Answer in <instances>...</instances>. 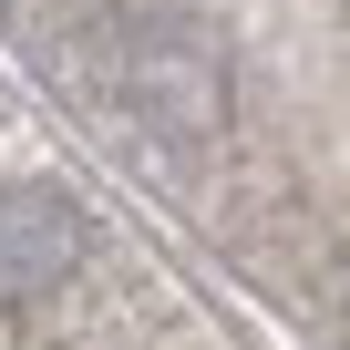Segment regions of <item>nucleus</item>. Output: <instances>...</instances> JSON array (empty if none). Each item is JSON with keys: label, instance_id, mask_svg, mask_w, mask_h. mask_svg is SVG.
Returning a JSON list of instances; mask_svg holds the SVG:
<instances>
[{"label": "nucleus", "instance_id": "f257e3e1", "mask_svg": "<svg viewBox=\"0 0 350 350\" xmlns=\"http://www.w3.org/2000/svg\"><path fill=\"white\" fill-rule=\"evenodd\" d=\"M83 268V217L62 186H0V309H31Z\"/></svg>", "mask_w": 350, "mask_h": 350}]
</instances>
